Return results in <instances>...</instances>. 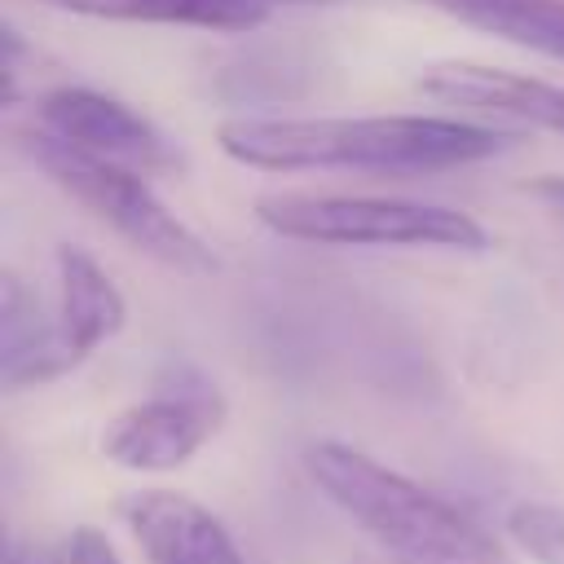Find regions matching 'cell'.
Returning a JSON list of instances; mask_svg holds the SVG:
<instances>
[{"instance_id":"30bf717a","label":"cell","mask_w":564,"mask_h":564,"mask_svg":"<svg viewBox=\"0 0 564 564\" xmlns=\"http://www.w3.org/2000/svg\"><path fill=\"white\" fill-rule=\"evenodd\" d=\"M62 375L70 370L57 348L53 313L40 308L35 291L18 273H4L0 278V383L9 392H22V388L53 383Z\"/></svg>"},{"instance_id":"3957f363","label":"cell","mask_w":564,"mask_h":564,"mask_svg":"<svg viewBox=\"0 0 564 564\" xmlns=\"http://www.w3.org/2000/svg\"><path fill=\"white\" fill-rule=\"evenodd\" d=\"M22 154L62 189L70 194L88 216H97L106 229H115L132 251L150 256L154 264L185 273V278H212L220 269V256L203 234H194L150 185L145 172L110 163L101 154H88L44 128L22 132Z\"/></svg>"},{"instance_id":"2e32d148","label":"cell","mask_w":564,"mask_h":564,"mask_svg":"<svg viewBox=\"0 0 564 564\" xmlns=\"http://www.w3.org/2000/svg\"><path fill=\"white\" fill-rule=\"evenodd\" d=\"M256 4H269L273 9V4H330V0H256Z\"/></svg>"},{"instance_id":"8fae6325","label":"cell","mask_w":564,"mask_h":564,"mask_svg":"<svg viewBox=\"0 0 564 564\" xmlns=\"http://www.w3.org/2000/svg\"><path fill=\"white\" fill-rule=\"evenodd\" d=\"M458 26L564 62V0H410Z\"/></svg>"},{"instance_id":"4fadbf2b","label":"cell","mask_w":564,"mask_h":564,"mask_svg":"<svg viewBox=\"0 0 564 564\" xmlns=\"http://www.w3.org/2000/svg\"><path fill=\"white\" fill-rule=\"evenodd\" d=\"M502 524H507V538L533 564H564V507H555V502H516Z\"/></svg>"},{"instance_id":"5b68a950","label":"cell","mask_w":564,"mask_h":564,"mask_svg":"<svg viewBox=\"0 0 564 564\" xmlns=\"http://www.w3.org/2000/svg\"><path fill=\"white\" fill-rule=\"evenodd\" d=\"M225 392L181 366L172 383H159L101 427V454L128 471H176L225 427Z\"/></svg>"},{"instance_id":"5bb4252c","label":"cell","mask_w":564,"mask_h":564,"mask_svg":"<svg viewBox=\"0 0 564 564\" xmlns=\"http://www.w3.org/2000/svg\"><path fill=\"white\" fill-rule=\"evenodd\" d=\"M57 546H62V560L66 564H123L119 551H115V542L97 524H75Z\"/></svg>"},{"instance_id":"8992f818","label":"cell","mask_w":564,"mask_h":564,"mask_svg":"<svg viewBox=\"0 0 564 564\" xmlns=\"http://www.w3.org/2000/svg\"><path fill=\"white\" fill-rule=\"evenodd\" d=\"M35 119L44 132H53L88 154H101L110 163L137 167L145 176H172L185 167V154L154 119H145L137 106H128L101 88L57 84V88L40 93Z\"/></svg>"},{"instance_id":"6da1fadb","label":"cell","mask_w":564,"mask_h":564,"mask_svg":"<svg viewBox=\"0 0 564 564\" xmlns=\"http://www.w3.org/2000/svg\"><path fill=\"white\" fill-rule=\"evenodd\" d=\"M511 137L449 115H317V119H225L216 145L260 172H388L427 176L480 163Z\"/></svg>"},{"instance_id":"9a60e30c","label":"cell","mask_w":564,"mask_h":564,"mask_svg":"<svg viewBox=\"0 0 564 564\" xmlns=\"http://www.w3.org/2000/svg\"><path fill=\"white\" fill-rule=\"evenodd\" d=\"M4 564H66L57 542H35V538H13L4 551Z\"/></svg>"},{"instance_id":"7a4b0ae2","label":"cell","mask_w":564,"mask_h":564,"mask_svg":"<svg viewBox=\"0 0 564 564\" xmlns=\"http://www.w3.org/2000/svg\"><path fill=\"white\" fill-rule=\"evenodd\" d=\"M304 471L392 564H511L467 511L366 449L313 441Z\"/></svg>"},{"instance_id":"9c48e42d","label":"cell","mask_w":564,"mask_h":564,"mask_svg":"<svg viewBox=\"0 0 564 564\" xmlns=\"http://www.w3.org/2000/svg\"><path fill=\"white\" fill-rule=\"evenodd\" d=\"M53 269H57L53 330H57V348L66 357V370H75L79 361H88L101 344H110L123 330L128 300L84 247L62 242L53 251Z\"/></svg>"},{"instance_id":"277c9868","label":"cell","mask_w":564,"mask_h":564,"mask_svg":"<svg viewBox=\"0 0 564 564\" xmlns=\"http://www.w3.org/2000/svg\"><path fill=\"white\" fill-rule=\"evenodd\" d=\"M256 220L278 238L317 247H427V251H485L489 234L458 207L383 198V194H313L278 189L256 198Z\"/></svg>"},{"instance_id":"ba28073f","label":"cell","mask_w":564,"mask_h":564,"mask_svg":"<svg viewBox=\"0 0 564 564\" xmlns=\"http://www.w3.org/2000/svg\"><path fill=\"white\" fill-rule=\"evenodd\" d=\"M419 88L436 101L467 106L485 119H502V123H516L529 132H551L564 141V88L560 84L449 57V62L423 66Z\"/></svg>"},{"instance_id":"7c38bea8","label":"cell","mask_w":564,"mask_h":564,"mask_svg":"<svg viewBox=\"0 0 564 564\" xmlns=\"http://www.w3.org/2000/svg\"><path fill=\"white\" fill-rule=\"evenodd\" d=\"M57 13L141 22V26H198V31H251L269 18L256 0H35Z\"/></svg>"},{"instance_id":"52a82bcc","label":"cell","mask_w":564,"mask_h":564,"mask_svg":"<svg viewBox=\"0 0 564 564\" xmlns=\"http://www.w3.org/2000/svg\"><path fill=\"white\" fill-rule=\"evenodd\" d=\"M115 511L150 564H247L220 516L181 489H132Z\"/></svg>"}]
</instances>
